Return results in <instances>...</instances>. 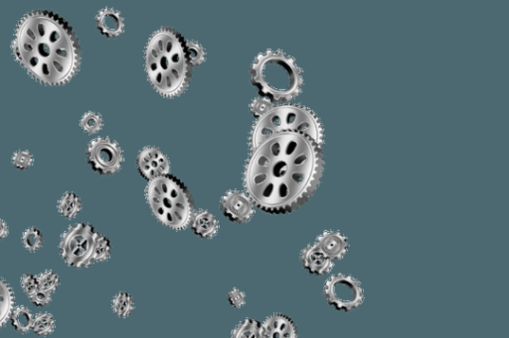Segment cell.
I'll list each match as a JSON object with an SVG mask.
<instances>
[{
    "label": "cell",
    "mask_w": 509,
    "mask_h": 338,
    "mask_svg": "<svg viewBox=\"0 0 509 338\" xmlns=\"http://www.w3.org/2000/svg\"><path fill=\"white\" fill-rule=\"evenodd\" d=\"M57 208H58L61 215L68 218V220H72L80 213L82 201L80 198L75 193L68 191V193H65L61 196L60 200L58 201Z\"/></svg>",
    "instance_id": "cell-18"
},
{
    "label": "cell",
    "mask_w": 509,
    "mask_h": 338,
    "mask_svg": "<svg viewBox=\"0 0 509 338\" xmlns=\"http://www.w3.org/2000/svg\"><path fill=\"white\" fill-rule=\"evenodd\" d=\"M300 259L305 269L309 271L310 274L327 275L334 267V261L327 257L314 242L302 249Z\"/></svg>",
    "instance_id": "cell-11"
},
{
    "label": "cell",
    "mask_w": 509,
    "mask_h": 338,
    "mask_svg": "<svg viewBox=\"0 0 509 338\" xmlns=\"http://www.w3.org/2000/svg\"><path fill=\"white\" fill-rule=\"evenodd\" d=\"M34 315H32L31 310L24 305H16L14 307L11 315V320L12 327L21 332V334H27L32 330V322H33Z\"/></svg>",
    "instance_id": "cell-17"
},
{
    "label": "cell",
    "mask_w": 509,
    "mask_h": 338,
    "mask_svg": "<svg viewBox=\"0 0 509 338\" xmlns=\"http://www.w3.org/2000/svg\"><path fill=\"white\" fill-rule=\"evenodd\" d=\"M21 241L27 251L37 252L43 246V235L37 228L29 227L22 233Z\"/></svg>",
    "instance_id": "cell-22"
},
{
    "label": "cell",
    "mask_w": 509,
    "mask_h": 338,
    "mask_svg": "<svg viewBox=\"0 0 509 338\" xmlns=\"http://www.w3.org/2000/svg\"><path fill=\"white\" fill-rule=\"evenodd\" d=\"M111 255V246L110 240L104 235H99L95 252L96 263L105 262V261L110 259Z\"/></svg>",
    "instance_id": "cell-26"
},
{
    "label": "cell",
    "mask_w": 509,
    "mask_h": 338,
    "mask_svg": "<svg viewBox=\"0 0 509 338\" xmlns=\"http://www.w3.org/2000/svg\"><path fill=\"white\" fill-rule=\"evenodd\" d=\"M324 135L314 111L275 106L256 119L243 184L256 206L272 215L297 210L312 198L324 170Z\"/></svg>",
    "instance_id": "cell-1"
},
{
    "label": "cell",
    "mask_w": 509,
    "mask_h": 338,
    "mask_svg": "<svg viewBox=\"0 0 509 338\" xmlns=\"http://www.w3.org/2000/svg\"><path fill=\"white\" fill-rule=\"evenodd\" d=\"M136 164L141 175L148 181L170 174V160L160 149L155 147L143 148L138 153Z\"/></svg>",
    "instance_id": "cell-10"
},
{
    "label": "cell",
    "mask_w": 509,
    "mask_h": 338,
    "mask_svg": "<svg viewBox=\"0 0 509 338\" xmlns=\"http://www.w3.org/2000/svg\"><path fill=\"white\" fill-rule=\"evenodd\" d=\"M21 285L22 290L28 297L39 290V281L36 275L24 274L21 277Z\"/></svg>",
    "instance_id": "cell-29"
},
{
    "label": "cell",
    "mask_w": 509,
    "mask_h": 338,
    "mask_svg": "<svg viewBox=\"0 0 509 338\" xmlns=\"http://www.w3.org/2000/svg\"><path fill=\"white\" fill-rule=\"evenodd\" d=\"M11 162L19 170H27L33 166L34 157L28 150H18L12 156Z\"/></svg>",
    "instance_id": "cell-27"
},
{
    "label": "cell",
    "mask_w": 509,
    "mask_h": 338,
    "mask_svg": "<svg viewBox=\"0 0 509 338\" xmlns=\"http://www.w3.org/2000/svg\"><path fill=\"white\" fill-rule=\"evenodd\" d=\"M28 298L32 304L37 305V307H46L52 302V295L42 290L36 291Z\"/></svg>",
    "instance_id": "cell-30"
},
{
    "label": "cell",
    "mask_w": 509,
    "mask_h": 338,
    "mask_svg": "<svg viewBox=\"0 0 509 338\" xmlns=\"http://www.w3.org/2000/svg\"><path fill=\"white\" fill-rule=\"evenodd\" d=\"M146 198L153 215L175 230H186L195 213V203L187 186L176 176H160L148 181Z\"/></svg>",
    "instance_id": "cell-5"
},
{
    "label": "cell",
    "mask_w": 509,
    "mask_h": 338,
    "mask_svg": "<svg viewBox=\"0 0 509 338\" xmlns=\"http://www.w3.org/2000/svg\"><path fill=\"white\" fill-rule=\"evenodd\" d=\"M251 83L257 88L261 98L282 106L300 96L304 79L294 58L280 50H268L253 62Z\"/></svg>",
    "instance_id": "cell-4"
},
{
    "label": "cell",
    "mask_w": 509,
    "mask_h": 338,
    "mask_svg": "<svg viewBox=\"0 0 509 338\" xmlns=\"http://www.w3.org/2000/svg\"><path fill=\"white\" fill-rule=\"evenodd\" d=\"M97 27L104 36L116 38L125 31V22L118 10L106 7L96 16Z\"/></svg>",
    "instance_id": "cell-14"
},
{
    "label": "cell",
    "mask_w": 509,
    "mask_h": 338,
    "mask_svg": "<svg viewBox=\"0 0 509 338\" xmlns=\"http://www.w3.org/2000/svg\"><path fill=\"white\" fill-rule=\"evenodd\" d=\"M220 208L226 218L236 223L248 222L255 215V205L244 191L232 190L222 196Z\"/></svg>",
    "instance_id": "cell-9"
},
{
    "label": "cell",
    "mask_w": 509,
    "mask_h": 338,
    "mask_svg": "<svg viewBox=\"0 0 509 338\" xmlns=\"http://www.w3.org/2000/svg\"><path fill=\"white\" fill-rule=\"evenodd\" d=\"M190 226L195 235L204 240L215 237L219 231V223L215 216L204 210L195 211L191 218Z\"/></svg>",
    "instance_id": "cell-15"
},
{
    "label": "cell",
    "mask_w": 509,
    "mask_h": 338,
    "mask_svg": "<svg viewBox=\"0 0 509 338\" xmlns=\"http://www.w3.org/2000/svg\"><path fill=\"white\" fill-rule=\"evenodd\" d=\"M261 325L262 338H299L297 325L287 315H270Z\"/></svg>",
    "instance_id": "cell-13"
},
{
    "label": "cell",
    "mask_w": 509,
    "mask_h": 338,
    "mask_svg": "<svg viewBox=\"0 0 509 338\" xmlns=\"http://www.w3.org/2000/svg\"><path fill=\"white\" fill-rule=\"evenodd\" d=\"M9 235V226L6 221L0 218V240H4Z\"/></svg>",
    "instance_id": "cell-32"
},
{
    "label": "cell",
    "mask_w": 509,
    "mask_h": 338,
    "mask_svg": "<svg viewBox=\"0 0 509 338\" xmlns=\"http://www.w3.org/2000/svg\"><path fill=\"white\" fill-rule=\"evenodd\" d=\"M55 327V320L49 312H40L34 315L32 330L39 337H48L53 334Z\"/></svg>",
    "instance_id": "cell-20"
},
{
    "label": "cell",
    "mask_w": 509,
    "mask_h": 338,
    "mask_svg": "<svg viewBox=\"0 0 509 338\" xmlns=\"http://www.w3.org/2000/svg\"><path fill=\"white\" fill-rule=\"evenodd\" d=\"M16 307V298L11 286L0 277V329L11 319L12 310Z\"/></svg>",
    "instance_id": "cell-16"
},
{
    "label": "cell",
    "mask_w": 509,
    "mask_h": 338,
    "mask_svg": "<svg viewBox=\"0 0 509 338\" xmlns=\"http://www.w3.org/2000/svg\"><path fill=\"white\" fill-rule=\"evenodd\" d=\"M37 279L39 281V290L49 293L53 295L60 286V279L58 275L52 270H45L40 274L36 275Z\"/></svg>",
    "instance_id": "cell-23"
},
{
    "label": "cell",
    "mask_w": 509,
    "mask_h": 338,
    "mask_svg": "<svg viewBox=\"0 0 509 338\" xmlns=\"http://www.w3.org/2000/svg\"><path fill=\"white\" fill-rule=\"evenodd\" d=\"M145 60L151 86L161 96L176 98L187 89L191 64L182 35L170 28L158 29L148 40Z\"/></svg>",
    "instance_id": "cell-3"
},
{
    "label": "cell",
    "mask_w": 509,
    "mask_h": 338,
    "mask_svg": "<svg viewBox=\"0 0 509 338\" xmlns=\"http://www.w3.org/2000/svg\"><path fill=\"white\" fill-rule=\"evenodd\" d=\"M111 308H113L114 312L118 317L126 319L136 309V305L130 294L121 292L114 298L113 302H111Z\"/></svg>",
    "instance_id": "cell-21"
},
{
    "label": "cell",
    "mask_w": 509,
    "mask_h": 338,
    "mask_svg": "<svg viewBox=\"0 0 509 338\" xmlns=\"http://www.w3.org/2000/svg\"><path fill=\"white\" fill-rule=\"evenodd\" d=\"M98 232L88 223H76L69 226L60 237L59 250L62 259L70 267L88 268L95 264V252Z\"/></svg>",
    "instance_id": "cell-6"
},
{
    "label": "cell",
    "mask_w": 509,
    "mask_h": 338,
    "mask_svg": "<svg viewBox=\"0 0 509 338\" xmlns=\"http://www.w3.org/2000/svg\"><path fill=\"white\" fill-rule=\"evenodd\" d=\"M86 156L92 169L103 176L118 173L125 160L121 146L109 137L93 139L87 148Z\"/></svg>",
    "instance_id": "cell-8"
},
{
    "label": "cell",
    "mask_w": 509,
    "mask_h": 338,
    "mask_svg": "<svg viewBox=\"0 0 509 338\" xmlns=\"http://www.w3.org/2000/svg\"><path fill=\"white\" fill-rule=\"evenodd\" d=\"M231 338H262V325L258 320L246 319L236 325Z\"/></svg>",
    "instance_id": "cell-19"
},
{
    "label": "cell",
    "mask_w": 509,
    "mask_h": 338,
    "mask_svg": "<svg viewBox=\"0 0 509 338\" xmlns=\"http://www.w3.org/2000/svg\"><path fill=\"white\" fill-rule=\"evenodd\" d=\"M317 247L330 260L339 261L344 257L349 248L347 238L336 230L324 231L314 241Z\"/></svg>",
    "instance_id": "cell-12"
},
{
    "label": "cell",
    "mask_w": 509,
    "mask_h": 338,
    "mask_svg": "<svg viewBox=\"0 0 509 338\" xmlns=\"http://www.w3.org/2000/svg\"><path fill=\"white\" fill-rule=\"evenodd\" d=\"M228 300H229L230 305H232V307L240 309V308L244 307L246 304L245 293L237 289V288H234V289L231 291L229 294H228Z\"/></svg>",
    "instance_id": "cell-31"
},
{
    "label": "cell",
    "mask_w": 509,
    "mask_h": 338,
    "mask_svg": "<svg viewBox=\"0 0 509 338\" xmlns=\"http://www.w3.org/2000/svg\"><path fill=\"white\" fill-rule=\"evenodd\" d=\"M275 104L270 103V101H267V99L263 98H254L252 101V103L250 104V109L251 113H253V116H256V118H259L261 116H264V114L267 113L268 111H270V109L275 108Z\"/></svg>",
    "instance_id": "cell-28"
},
{
    "label": "cell",
    "mask_w": 509,
    "mask_h": 338,
    "mask_svg": "<svg viewBox=\"0 0 509 338\" xmlns=\"http://www.w3.org/2000/svg\"><path fill=\"white\" fill-rule=\"evenodd\" d=\"M80 126L88 134L100 133L104 126L103 118L100 114L89 111L82 116Z\"/></svg>",
    "instance_id": "cell-24"
},
{
    "label": "cell",
    "mask_w": 509,
    "mask_h": 338,
    "mask_svg": "<svg viewBox=\"0 0 509 338\" xmlns=\"http://www.w3.org/2000/svg\"><path fill=\"white\" fill-rule=\"evenodd\" d=\"M11 49L27 73L45 86H63L80 71L78 36L63 17L48 10H35L22 17Z\"/></svg>",
    "instance_id": "cell-2"
},
{
    "label": "cell",
    "mask_w": 509,
    "mask_h": 338,
    "mask_svg": "<svg viewBox=\"0 0 509 338\" xmlns=\"http://www.w3.org/2000/svg\"><path fill=\"white\" fill-rule=\"evenodd\" d=\"M186 51H187V58L191 67L198 66L205 61L204 50L199 44L186 40Z\"/></svg>",
    "instance_id": "cell-25"
},
{
    "label": "cell",
    "mask_w": 509,
    "mask_h": 338,
    "mask_svg": "<svg viewBox=\"0 0 509 338\" xmlns=\"http://www.w3.org/2000/svg\"><path fill=\"white\" fill-rule=\"evenodd\" d=\"M324 295L327 304L339 312H349L356 310L364 300L361 284L350 275H332L324 283Z\"/></svg>",
    "instance_id": "cell-7"
}]
</instances>
